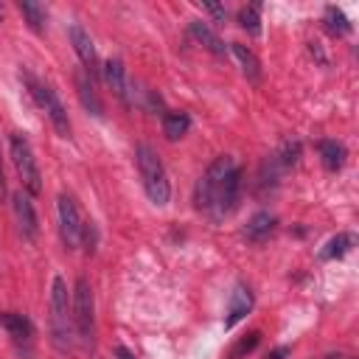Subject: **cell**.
<instances>
[{
    "instance_id": "ffe728a7",
    "label": "cell",
    "mask_w": 359,
    "mask_h": 359,
    "mask_svg": "<svg viewBox=\"0 0 359 359\" xmlns=\"http://www.w3.org/2000/svg\"><path fill=\"white\" fill-rule=\"evenodd\" d=\"M17 8H20V14L25 17V22H28L31 31H36V34L45 31V20H48V14H45V8H42L39 3H34V0H20Z\"/></svg>"
},
{
    "instance_id": "8992f818",
    "label": "cell",
    "mask_w": 359,
    "mask_h": 359,
    "mask_svg": "<svg viewBox=\"0 0 359 359\" xmlns=\"http://www.w3.org/2000/svg\"><path fill=\"white\" fill-rule=\"evenodd\" d=\"M73 323H76V337L84 342H93L95 334V300H93V289L87 283V278H79L73 286Z\"/></svg>"
},
{
    "instance_id": "7a4b0ae2",
    "label": "cell",
    "mask_w": 359,
    "mask_h": 359,
    "mask_svg": "<svg viewBox=\"0 0 359 359\" xmlns=\"http://www.w3.org/2000/svg\"><path fill=\"white\" fill-rule=\"evenodd\" d=\"M135 163H137V174H140V182H143L146 196L154 205H165L168 196H171V182H168L165 165L157 157V151L149 143H137L135 146Z\"/></svg>"
},
{
    "instance_id": "44dd1931",
    "label": "cell",
    "mask_w": 359,
    "mask_h": 359,
    "mask_svg": "<svg viewBox=\"0 0 359 359\" xmlns=\"http://www.w3.org/2000/svg\"><path fill=\"white\" fill-rule=\"evenodd\" d=\"M325 28H328L334 36L351 34V22H348V17L342 14V8H337V6H328V8H325Z\"/></svg>"
},
{
    "instance_id": "603a6c76",
    "label": "cell",
    "mask_w": 359,
    "mask_h": 359,
    "mask_svg": "<svg viewBox=\"0 0 359 359\" xmlns=\"http://www.w3.org/2000/svg\"><path fill=\"white\" fill-rule=\"evenodd\" d=\"M258 339H261V334L258 331H250L247 337H241L233 348H230V353H227V359H244L247 353H252L255 351V345H258Z\"/></svg>"
},
{
    "instance_id": "f1b7e54d",
    "label": "cell",
    "mask_w": 359,
    "mask_h": 359,
    "mask_svg": "<svg viewBox=\"0 0 359 359\" xmlns=\"http://www.w3.org/2000/svg\"><path fill=\"white\" fill-rule=\"evenodd\" d=\"M325 359H345V356H325Z\"/></svg>"
},
{
    "instance_id": "30bf717a",
    "label": "cell",
    "mask_w": 359,
    "mask_h": 359,
    "mask_svg": "<svg viewBox=\"0 0 359 359\" xmlns=\"http://www.w3.org/2000/svg\"><path fill=\"white\" fill-rule=\"evenodd\" d=\"M101 76H104L107 87H109L126 107H132V98H129V81H126V67H123V62H121V59H107L104 67H101Z\"/></svg>"
},
{
    "instance_id": "5b68a950",
    "label": "cell",
    "mask_w": 359,
    "mask_h": 359,
    "mask_svg": "<svg viewBox=\"0 0 359 359\" xmlns=\"http://www.w3.org/2000/svg\"><path fill=\"white\" fill-rule=\"evenodd\" d=\"M25 84H28V93L34 95V101L39 104V109L48 115V121L56 129V135L59 137H70V121H67V112H65L56 90L48 87V84H42V81H36L34 76H25Z\"/></svg>"
},
{
    "instance_id": "ba28073f",
    "label": "cell",
    "mask_w": 359,
    "mask_h": 359,
    "mask_svg": "<svg viewBox=\"0 0 359 359\" xmlns=\"http://www.w3.org/2000/svg\"><path fill=\"white\" fill-rule=\"evenodd\" d=\"M11 210H14V222H17L20 236H22L25 241H34L36 233H39V222H36V210H34L31 194H28V191L11 194Z\"/></svg>"
},
{
    "instance_id": "cb8c5ba5",
    "label": "cell",
    "mask_w": 359,
    "mask_h": 359,
    "mask_svg": "<svg viewBox=\"0 0 359 359\" xmlns=\"http://www.w3.org/2000/svg\"><path fill=\"white\" fill-rule=\"evenodd\" d=\"M297 157H300V143H297V140H289V143L280 146V151H275V160L280 163L283 171H289V168L297 163Z\"/></svg>"
},
{
    "instance_id": "83f0119b",
    "label": "cell",
    "mask_w": 359,
    "mask_h": 359,
    "mask_svg": "<svg viewBox=\"0 0 359 359\" xmlns=\"http://www.w3.org/2000/svg\"><path fill=\"white\" fill-rule=\"evenodd\" d=\"M6 196V174H3V149H0V199Z\"/></svg>"
},
{
    "instance_id": "7402d4cb",
    "label": "cell",
    "mask_w": 359,
    "mask_h": 359,
    "mask_svg": "<svg viewBox=\"0 0 359 359\" xmlns=\"http://www.w3.org/2000/svg\"><path fill=\"white\" fill-rule=\"evenodd\" d=\"M238 25H241L247 34L258 36V34H261V11H258V6H244V8L238 11Z\"/></svg>"
},
{
    "instance_id": "d4e9b609",
    "label": "cell",
    "mask_w": 359,
    "mask_h": 359,
    "mask_svg": "<svg viewBox=\"0 0 359 359\" xmlns=\"http://www.w3.org/2000/svg\"><path fill=\"white\" fill-rule=\"evenodd\" d=\"M205 11H208V14H213V17L219 20V22H224V20H227V11H224V6H216V3H208V6H205Z\"/></svg>"
},
{
    "instance_id": "6da1fadb",
    "label": "cell",
    "mask_w": 359,
    "mask_h": 359,
    "mask_svg": "<svg viewBox=\"0 0 359 359\" xmlns=\"http://www.w3.org/2000/svg\"><path fill=\"white\" fill-rule=\"evenodd\" d=\"M48 331H50V345L59 353H70L76 345V323H73V306L67 294V283L62 278H53L50 283V300H48Z\"/></svg>"
},
{
    "instance_id": "484cf974",
    "label": "cell",
    "mask_w": 359,
    "mask_h": 359,
    "mask_svg": "<svg viewBox=\"0 0 359 359\" xmlns=\"http://www.w3.org/2000/svg\"><path fill=\"white\" fill-rule=\"evenodd\" d=\"M286 353H289V348H286V345H280V348H275V351H269V353H266V359H283Z\"/></svg>"
},
{
    "instance_id": "2e32d148",
    "label": "cell",
    "mask_w": 359,
    "mask_h": 359,
    "mask_svg": "<svg viewBox=\"0 0 359 359\" xmlns=\"http://www.w3.org/2000/svg\"><path fill=\"white\" fill-rule=\"evenodd\" d=\"M317 151H320V160H323V165H325L328 171H339V168L345 165L348 151H345L342 143H337V140H320V143H317Z\"/></svg>"
},
{
    "instance_id": "5bb4252c",
    "label": "cell",
    "mask_w": 359,
    "mask_h": 359,
    "mask_svg": "<svg viewBox=\"0 0 359 359\" xmlns=\"http://www.w3.org/2000/svg\"><path fill=\"white\" fill-rule=\"evenodd\" d=\"M230 50H233V56L238 59V65H241V73L250 79V81H261V62H258V56L247 48V45H241V42H230Z\"/></svg>"
},
{
    "instance_id": "4fadbf2b",
    "label": "cell",
    "mask_w": 359,
    "mask_h": 359,
    "mask_svg": "<svg viewBox=\"0 0 359 359\" xmlns=\"http://www.w3.org/2000/svg\"><path fill=\"white\" fill-rule=\"evenodd\" d=\"M0 325L8 331V337H14L17 342H28L31 334H34V325L25 314H17V311H3L0 314Z\"/></svg>"
},
{
    "instance_id": "e0dca14e",
    "label": "cell",
    "mask_w": 359,
    "mask_h": 359,
    "mask_svg": "<svg viewBox=\"0 0 359 359\" xmlns=\"http://www.w3.org/2000/svg\"><path fill=\"white\" fill-rule=\"evenodd\" d=\"M353 244H356V236H353V233H337L334 238L325 241V247L320 250V258H323V261L342 258V255H348V252L353 250Z\"/></svg>"
},
{
    "instance_id": "ac0fdd59",
    "label": "cell",
    "mask_w": 359,
    "mask_h": 359,
    "mask_svg": "<svg viewBox=\"0 0 359 359\" xmlns=\"http://www.w3.org/2000/svg\"><path fill=\"white\" fill-rule=\"evenodd\" d=\"M191 34H194V39L196 42H202L210 53H216V56H224V42L216 36V31L208 25V22H202V20H194L191 22Z\"/></svg>"
},
{
    "instance_id": "52a82bcc",
    "label": "cell",
    "mask_w": 359,
    "mask_h": 359,
    "mask_svg": "<svg viewBox=\"0 0 359 359\" xmlns=\"http://www.w3.org/2000/svg\"><path fill=\"white\" fill-rule=\"evenodd\" d=\"M56 210H59V236H62V244H65L67 250L81 247L84 216H81V210H79V202H76L70 194H59Z\"/></svg>"
},
{
    "instance_id": "8fae6325",
    "label": "cell",
    "mask_w": 359,
    "mask_h": 359,
    "mask_svg": "<svg viewBox=\"0 0 359 359\" xmlns=\"http://www.w3.org/2000/svg\"><path fill=\"white\" fill-rule=\"evenodd\" d=\"M252 309V292L250 286L244 283H236L233 292H230V300H227V317H224V328H233L238 320H244Z\"/></svg>"
},
{
    "instance_id": "277c9868",
    "label": "cell",
    "mask_w": 359,
    "mask_h": 359,
    "mask_svg": "<svg viewBox=\"0 0 359 359\" xmlns=\"http://www.w3.org/2000/svg\"><path fill=\"white\" fill-rule=\"evenodd\" d=\"M233 168H238V163H236L233 154H222V157H216V160L208 165V171L199 177V182H196V188H194V205H196L199 210L208 213V210L213 208V199H216V194H219L224 177H227Z\"/></svg>"
},
{
    "instance_id": "f546056e",
    "label": "cell",
    "mask_w": 359,
    "mask_h": 359,
    "mask_svg": "<svg viewBox=\"0 0 359 359\" xmlns=\"http://www.w3.org/2000/svg\"><path fill=\"white\" fill-rule=\"evenodd\" d=\"M0 20H3V6H0Z\"/></svg>"
},
{
    "instance_id": "9c48e42d",
    "label": "cell",
    "mask_w": 359,
    "mask_h": 359,
    "mask_svg": "<svg viewBox=\"0 0 359 359\" xmlns=\"http://www.w3.org/2000/svg\"><path fill=\"white\" fill-rule=\"evenodd\" d=\"M70 42H73V50H76V56H79V62L84 65V70H87V76H95L101 67V62H98V53H95V45H93V36L79 25V22H73L70 25Z\"/></svg>"
},
{
    "instance_id": "3957f363",
    "label": "cell",
    "mask_w": 359,
    "mask_h": 359,
    "mask_svg": "<svg viewBox=\"0 0 359 359\" xmlns=\"http://www.w3.org/2000/svg\"><path fill=\"white\" fill-rule=\"evenodd\" d=\"M8 151H11V163L22 180V188L36 196L42 191V174H39V165H36V157H34V149L28 143V137L22 132H11L8 135Z\"/></svg>"
},
{
    "instance_id": "4316f807",
    "label": "cell",
    "mask_w": 359,
    "mask_h": 359,
    "mask_svg": "<svg viewBox=\"0 0 359 359\" xmlns=\"http://www.w3.org/2000/svg\"><path fill=\"white\" fill-rule=\"evenodd\" d=\"M115 359H137V356H135L129 348H123V345H121V348H115Z\"/></svg>"
},
{
    "instance_id": "d6986e66",
    "label": "cell",
    "mask_w": 359,
    "mask_h": 359,
    "mask_svg": "<svg viewBox=\"0 0 359 359\" xmlns=\"http://www.w3.org/2000/svg\"><path fill=\"white\" fill-rule=\"evenodd\" d=\"M191 129L188 112H163V132L168 140H180Z\"/></svg>"
},
{
    "instance_id": "9a60e30c",
    "label": "cell",
    "mask_w": 359,
    "mask_h": 359,
    "mask_svg": "<svg viewBox=\"0 0 359 359\" xmlns=\"http://www.w3.org/2000/svg\"><path fill=\"white\" fill-rule=\"evenodd\" d=\"M76 93H79V98H81V104H84V109H90L93 115H104V104H101V98L95 95V87H93V79L87 76V73H76Z\"/></svg>"
},
{
    "instance_id": "7c38bea8",
    "label": "cell",
    "mask_w": 359,
    "mask_h": 359,
    "mask_svg": "<svg viewBox=\"0 0 359 359\" xmlns=\"http://www.w3.org/2000/svg\"><path fill=\"white\" fill-rule=\"evenodd\" d=\"M272 230H275V216L266 213V210H258V213L250 216V222L244 227V238L252 241V244H261L264 238L272 236Z\"/></svg>"
}]
</instances>
